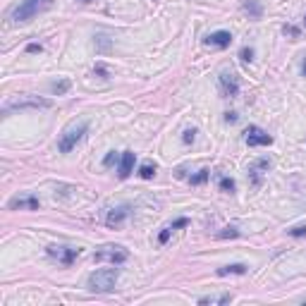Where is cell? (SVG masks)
<instances>
[{"label":"cell","mask_w":306,"mask_h":306,"mask_svg":"<svg viewBox=\"0 0 306 306\" xmlns=\"http://www.w3.org/2000/svg\"><path fill=\"white\" fill-rule=\"evenodd\" d=\"M218 84H220V94L225 96V98H235L239 94V79L232 74V72H220L218 77Z\"/></svg>","instance_id":"cell-7"},{"label":"cell","mask_w":306,"mask_h":306,"mask_svg":"<svg viewBox=\"0 0 306 306\" xmlns=\"http://www.w3.org/2000/svg\"><path fill=\"white\" fill-rule=\"evenodd\" d=\"M153 175H156V165L153 163H144L142 168H139V177H142V180H151Z\"/></svg>","instance_id":"cell-16"},{"label":"cell","mask_w":306,"mask_h":306,"mask_svg":"<svg viewBox=\"0 0 306 306\" xmlns=\"http://www.w3.org/2000/svg\"><path fill=\"white\" fill-rule=\"evenodd\" d=\"M244 142L249 144V146H270V144H273V136L268 132H263L261 127H249V129L244 132Z\"/></svg>","instance_id":"cell-8"},{"label":"cell","mask_w":306,"mask_h":306,"mask_svg":"<svg viewBox=\"0 0 306 306\" xmlns=\"http://www.w3.org/2000/svg\"><path fill=\"white\" fill-rule=\"evenodd\" d=\"M285 34H290V36H294V39L299 36V32L294 29V26H285Z\"/></svg>","instance_id":"cell-28"},{"label":"cell","mask_w":306,"mask_h":306,"mask_svg":"<svg viewBox=\"0 0 306 306\" xmlns=\"http://www.w3.org/2000/svg\"><path fill=\"white\" fill-rule=\"evenodd\" d=\"M194 136H197V132H194V129H187L182 139H184V144H191V142H194Z\"/></svg>","instance_id":"cell-24"},{"label":"cell","mask_w":306,"mask_h":306,"mask_svg":"<svg viewBox=\"0 0 306 306\" xmlns=\"http://www.w3.org/2000/svg\"><path fill=\"white\" fill-rule=\"evenodd\" d=\"M208 175H211V170H206V168H204L201 173H199V175H194V177H191V180H189V182H191V184H204V182L208 180Z\"/></svg>","instance_id":"cell-18"},{"label":"cell","mask_w":306,"mask_h":306,"mask_svg":"<svg viewBox=\"0 0 306 306\" xmlns=\"http://www.w3.org/2000/svg\"><path fill=\"white\" fill-rule=\"evenodd\" d=\"M134 160H136V153L134 151H125L122 156H120V168H118V177L120 180H127L134 170Z\"/></svg>","instance_id":"cell-10"},{"label":"cell","mask_w":306,"mask_h":306,"mask_svg":"<svg viewBox=\"0 0 306 306\" xmlns=\"http://www.w3.org/2000/svg\"><path fill=\"white\" fill-rule=\"evenodd\" d=\"M304 26H306V17H304Z\"/></svg>","instance_id":"cell-32"},{"label":"cell","mask_w":306,"mask_h":306,"mask_svg":"<svg viewBox=\"0 0 306 306\" xmlns=\"http://www.w3.org/2000/svg\"><path fill=\"white\" fill-rule=\"evenodd\" d=\"M218 187H220V191H228V194H232V191H235V180H232V177H220Z\"/></svg>","instance_id":"cell-17"},{"label":"cell","mask_w":306,"mask_h":306,"mask_svg":"<svg viewBox=\"0 0 306 306\" xmlns=\"http://www.w3.org/2000/svg\"><path fill=\"white\" fill-rule=\"evenodd\" d=\"M87 129H89V122H87V120H81V122H74V125H70L63 134H60L58 151H60V153H70V151L74 149V146H77L81 139H84Z\"/></svg>","instance_id":"cell-1"},{"label":"cell","mask_w":306,"mask_h":306,"mask_svg":"<svg viewBox=\"0 0 306 306\" xmlns=\"http://www.w3.org/2000/svg\"><path fill=\"white\" fill-rule=\"evenodd\" d=\"M10 208L15 211V208H29V211H39V199L34 197V194H26V197H15L10 199Z\"/></svg>","instance_id":"cell-12"},{"label":"cell","mask_w":306,"mask_h":306,"mask_svg":"<svg viewBox=\"0 0 306 306\" xmlns=\"http://www.w3.org/2000/svg\"><path fill=\"white\" fill-rule=\"evenodd\" d=\"M129 206H120V208H113V211H108V215H105V225L108 228H118V225H122L127 218H129Z\"/></svg>","instance_id":"cell-11"},{"label":"cell","mask_w":306,"mask_h":306,"mask_svg":"<svg viewBox=\"0 0 306 306\" xmlns=\"http://www.w3.org/2000/svg\"><path fill=\"white\" fill-rule=\"evenodd\" d=\"M81 3H91V0H81Z\"/></svg>","instance_id":"cell-31"},{"label":"cell","mask_w":306,"mask_h":306,"mask_svg":"<svg viewBox=\"0 0 306 306\" xmlns=\"http://www.w3.org/2000/svg\"><path fill=\"white\" fill-rule=\"evenodd\" d=\"M173 232H175V230L170 228V225H168V228H165L163 232L158 235V242H160V244H168V239H170V235H173Z\"/></svg>","instance_id":"cell-20"},{"label":"cell","mask_w":306,"mask_h":306,"mask_svg":"<svg viewBox=\"0 0 306 306\" xmlns=\"http://www.w3.org/2000/svg\"><path fill=\"white\" fill-rule=\"evenodd\" d=\"M244 273H246V266H244V263H232V266L218 268L220 277H225V275H244Z\"/></svg>","instance_id":"cell-14"},{"label":"cell","mask_w":306,"mask_h":306,"mask_svg":"<svg viewBox=\"0 0 306 306\" xmlns=\"http://www.w3.org/2000/svg\"><path fill=\"white\" fill-rule=\"evenodd\" d=\"M244 8H246V12H252L254 17H259V15H261V8H259V5H256V3H246Z\"/></svg>","instance_id":"cell-22"},{"label":"cell","mask_w":306,"mask_h":306,"mask_svg":"<svg viewBox=\"0 0 306 306\" xmlns=\"http://www.w3.org/2000/svg\"><path fill=\"white\" fill-rule=\"evenodd\" d=\"M290 235L292 237H306V228L301 225V228H294V230H290Z\"/></svg>","instance_id":"cell-26"},{"label":"cell","mask_w":306,"mask_h":306,"mask_svg":"<svg viewBox=\"0 0 306 306\" xmlns=\"http://www.w3.org/2000/svg\"><path fill=\"white\" fill-rule=\"evenodd\" d=\"M225 122H237V113H228V115H225Z\"/></svg>","instance_id":"cell-29"},{"label":"cell","mask_w":306,"mask_h":306,"mask_svg":"<svg viewBox=\"0 0 306 306\" xmlns=\"http://www.w3.org/2000/svg\"><path fill=\"white\" fill-rule=\"evenodd\" d=\"M232 294H220V297H201L199 304H230Z\"/></svg>","instance_id":"cell-15"},{"label":"cell","mask_w":306,"mask_h":306,"mask_svg":"<svg viewBox=\"0 0 306 306\" xmlns=\"http://www.w3.org/2000/svg\"><path fill=\"white\" fill-rule=\"evenodd\" d=\"M50 5H53V0H22V3L12 10V19H15L17 24H24V22H29V19H34L41 10H48Z\"/></svg>","instance_id":"cell-2"},{"label":"cell","mask_w":306,"mask_h":306,"mask_svg":"<svg viewBox=\"0 0 306 306\" xmlns=\"http://www.w3.org/2000/svg\"><path fill=\"white\" fill-rule=\"evenodd\" d=\"M301 72H304V77H306V55H304V60H301Z\"/></svg>","instance_id":"cell-30"},{"label":"cell","mask_w":306,"mask_h":306,"mask_svg":"<svg viewBox=\"0 0 306 306\" xmlns=\"http://www.w3.org/2000/svg\"><path fill=\"white\" fill-rule=\"evenodd\" d=\"M220 239H228V237H239V230L237 228H225L222 232H218Z\"/></svg>","instance_id":"cell-19"},{"label":"cell","mask_w":306,"mask_h":306,"mask_svg":"<svg viewBox=\"0 0 306 306\" xmlns=\"http://www.w3.org/2000/svg\"><path fill=\"white\" fill-rule=\"evenodd\" d=\"M26 108H50V101L48 98H39V96H19L15 101H10L3 108V113L10 115L12 110H26Z\"/></svg>","instance_id":"cell-4"},{"label":"cell","mask_w":306,"mask_h":306,"mask_svg":"<svg viewBox=\"0 0 306 306\" xmlns=\"http://www.w3.org/2000/svg\"><path fill=\"white\" fill-rule=\"evenodd\" d=\"M26 50H29V53H41V43H29Z\"/></svg>","instance_id":"cell-27"},{"label":"cell","mask_w":306,"mask_h":306,"mask_svg":"<svg viewBox=\"0 0 306 306\" xmlns=\"http://www.w3.org/2000/svg\"><path fill=\"white\" fill-rule=\"evenodd\" d=\"M129 259V252H127L125 246H103L101 252L94 254V261L103 263V261H108L113 266H120V263H125Z\"/></svg>","instance_id":"cell-5"},{"label":"cell","mask_w":306,"mask_h":306,"mask_svg":"<svg viewBox=\"0 0 306 306\" xmlns=\"http://www.w3.org/2000/svg\"><path fill=\"white\" fill-rule=\"evenodd\" d=\"M242 60H244V63H252V60H254V50H252V48H242Z\"/></svg>","instance_id":"cell-23"},{"label":"cell","mask_w":306,"mask_h":306,"mask_svg":"<svg viewBox=\"0 0 306 306\" xmlns=\"http://www.w3.org/2000/svg\"><path fill=\"white\" fill-rule=\"evenodd\" d=\"M115 160H118V156H115V151H110L108 156L103 158V165H113V163H115Z\"/></svg>","instance_id":"cell-25"},{"label":"cell","mask_w":306,"mask_h":306,"mask_svg":"<svg viewBox=\"0 0 306 306\" xmlns=\"http://www.w3.org/2000/svg\"><path fill=\"white\" fill-rule=\"evenodd\" d=\"M70 89V81H60V84H53V94H65Z\"/></svg>","instance_id":"cell-21"},{"label":"cell","mask_w":306,"mask_h":306,"mask_svg":"<svg viewBox=\"0 0 306 306\" xmlns=\"http://www.w3.org/2000/svg\"><path fill=\"white\" fill-rule=\"evenodd\" d=\"M268 170H270V160H268V158H261V160L249 165V177H252V182L256 187L263 182V175H266Z\"/></svg>","instance_id":"cell-9"},{"label":"cell","mask_w":306,"mask_h":306,"mask_svg":"<svg viewBox=\"0 0 306 306\" xmlns=\"http://www.w3.org/2000/svg\"><path fill=\"white\" fill-rule=\"evenodd\" d=\"M118 268H101V270H96V273L89 275V290L91 292H110L118 283Z\"/></svg>","instance_id":"cell-3"},{"label":"cell","mask_w":306,"mask_h":306,"mask_svg":"<svg viewBox=\"0 0 306 306\" xmlns=\"http://www.w3.org/2000/svg\"><path fill=\"white\" fill-rule=\"evenodd\" d=\"M79 254H81V249H77V246H48V256L63 266H72L79 259Z\"/></svg>","instance_id":"cell-6"},{"label":"cell","mask_w":306,"mask_h":306,"mask_svg":"<svg viewBox=\"0 0 306 306\" xmlns=\"http://www.w3.org/2000/svg\"><path fill=\"white\" fill-rule=\"evenodd\" d=\"M206 43L213 48H228L230 43H232V34L230 32H213L208 39H206Z\"/></svg>","instance_id":"cell-13"}]
</instances>
